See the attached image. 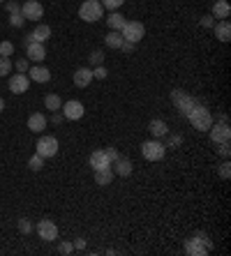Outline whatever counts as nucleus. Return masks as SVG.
Instances as JSON below:
<instances>
[{
  "mask_svg": "<svg viewBox=\"0 0 231 256\" xmlns=\"http://www.w3.org/2000/svg\"><path fill=\"white\" fill-rule=\"evenodd\" d=\"M213 30H215V37H218L222 44H227V42L231 40V23L229 19H220L215 26H213Z\"/></svg>",
  "mask_w": 231,
  "mask_h": 256,
  "instance_id": "15",
  "label": "nucleus"
},
{
  "mask_svg": "<svg viewBox=\"0 0 231 256\" xmlns=\"http://www.w3.org/2000/svg\"><path fill=\"white\" fill-rule=\"evenodd\" d=\"M58 252H60V254H72V252H74V243H60Z\"/></svg>",
  "mask_w": 231,
  "mask_h": 256,
  "instance_id": "42",
  "label": "nucleus"
},
{
  "mask_svg": "<svg viewBox=\"0 0 231 256\" xmlns=\"http://www.w3.org/2000/svg\"><path fill=\"white\" fill-rule=\"evenodd\" d=\"M171 102H173V106L180 111V115H187L192 108L199 104L190 93H185V90H180V88H176V90L171 93Z\"/></svg>",
  "mask_w": 231,
  "mask_h": 256,
  "instance_id": "5",
  "label": "nucleus"
},
{
  "mask_svg": "<svg viewBox=\"0 0 231 256\" xmlns=\"http://www.w3.org/2000/svg\"><path fill=\"white\" fill-rule=\"evenodd\" d=\"M12 53H14V44H12V42H0V55H7V58H9Z\"/></svg>",
  "mask_w": 231,
  "mask_h": 256,
  "instance_id": "32",
  "label": "nucleus"
},
{
  "mask_svg": "<svg viewBox=\"0 0 231 256\" xmlns=\"http://www.w3.org/2000/svg\"><path fill=\"white\" fill-rule=\"evenodd\" d=\"M134 49H137V44H134V42L123 40V44H120V51H125V53H134Z\"/></svg>",
  "mask_w": 231,
  "mask_h": 256,
  "instance_id": "41",
  "label": "nucleus"
},
{
  "mask_svg": "<svg viewBox=\"0 0 231 256\" xmlns=\"http://www.w3.org/2000/svg\"><path fill=\"white\" fill-rule=\"evenodd\" d=\"M229 14H231V5L227 0H218V2L213 5V16H215V19H229Z\"/></svg>",
  "mask_w": 231,
  "mask_h": 256,
  "instance_id": "22",
  "label": "nucleus"
},
{
  "mask_svg": "<svg viewBox=\"0 0 231 256\" xmlns=\"http://www.w3.org/2000/svg\"><path fill=\"white\" fill-rule=\"evenodd\" d=\"M19 231H21V233H30V231H33V224H30V219L21 217V219H19Z\"/></svg>",
  "mask_w": 231,
  "mask_h": 256,
  "instance_id": "38",
  "label": "nucleus"
},
{
  "mask_svg": "<svg viewBox=\"0 0 231 256\" xmlns=\"http://www.w3.org/2000/svg\"><path fill=\"white\" fill-rule=\"evenodd\" d=\"M185 118L190 120V125L197 129V132H208V129H211V125H213V113L204 106V104H197V106L192 108V111L185 115Z\"/></svg>",
  "mask_w": 231,
  "mask_h": 256,
  "instance_id": "1",
  "label": "nucleus"
},
{
  "mask_svg": "<svg viewBox=\"0 0 231 256\" xmlns=\"http://www.w3.org/2000/svg\"><path fill=\"white\" fill-rule=\"evenodd\" d=\"M106 76H109V72H106L104 65H97V67L92 69V79H99V81H104Z\"/></svg>",
  "mask_w": 231,
  "mask_h": 256,
  "instance_id": "31",
  "label": "nucleus"
},
{
  "mask_svg": "<svg viewBox=\"0 0 231 256\" xmlns=\"http://www.w3.org/2000/svg\"><path fill=\"white\" fill-rule=\"evenodd\" d=\"M35 148H37L35 153L40 157H44V159L56 157L58 155V139H56V136H40V141H37Z\"/></svg>",
  "mask_w": 231,
  "mask_h": 256,
  "instance_id": "7",
  "label": "nucleus"
},
{
  "mask_svg": "<svg viewBox=\"0 0 231 256\" xmlns=\"http://www.w3.org/2000/svg\"><path fill=\"white\" fill-rule=\"evenodd\" d=\"M215 146H218V148H215V150H218V155H222V157H225V159H227V157L231 155L229 141H227V143H215Z\"/></svg>",
  "mask_w": 231,
  "mask_h": 256,
  "instance_id": "37",
  "label": "nucleus"
},
{
  "mask_svg": "<svg viewBox=\"0 0 231 256\" xmlns=\"http://www.w3.org/2000/svg\"><path fill=\"white\" fill-rule=\"evenodd\" d=\"M92 83V67H79L74 72V86L77 88H88Z\"/></svg>",
  "mask_w": 231,
  "mask_h": 256,
  "instance_id": "16",
  "label": "nucleus"
},
{
  "mask_svg": "<svg viewBox=\"0 0 231 256\" xmlns=\"http://www.w3.org/2000/svg\"><path fill=\"white\" fill-rule=\"evenodd\" d=\"M74 250H86V240H83V238H77V240H74Z\"/></svg>",
  "mask_w": 231,
  "mask_h": 256,
  "instance_id": "45",
  "label": "nucleus"
},
{
  "mask_svg": "<svg viewBox=\"0 0 231 256\" xmlns=\"http://www.w3.org/2000/svg\"><path fill=\"white\" fill-rule=\"evenodd\" d=\"M229 175H231V164L222 162L220 164V178H222V180H229Z\"/></svg>",
  "mask_w": 231,
  "mask_h": 256,
  "instance_id": "36",
  "label": "nucleus"
},
{
  "mask_svg": "<svg viewBox=\"0 0 231 256\" xmlns=\"http://www.w3.org/2000/svg\"><path fill=\"white\" fill-rule=\"evenodd\" d=\"M30 37H33V42H42V44H44L46 40H51V28L44 26V23H40V26L30 33Z\"/></svg>",
  "mask_w": 231,
  "mask_h": 256,
  "instance_id": "23",
  "label": "nucleus"
},
{
  "mask_svg": "<svg viewBox=\"0 0 231 256\" xmlns=\"http://www.w3.org/2000/svg\"><path fill=\"white\" fill-rule=\"evenodd\" d=\"M88 62H90L92 67H97V65H102L104 62V51L102 49H95L90 55H88Z\"/></svg>",
  "mask_w": 231,
  "mask_h": 256,
  "instance_id": "27",
  "label": "nucleus"
},
{
  "mask_svg": "<svg viewBox=\"0 0 231 256\" xmlns=\"http://www.w3.org/2000/svg\"><path fill=\"white\" fill-rule=\"evenodd\" d=\"M28 129L35 132V134L44 132V129H46V115L44 113H33L30 118H28Z\"/></svg>",
  "mask_w": 231,
  "mask_h": 256,
  "instance_id": "19",
  "label": "nucleus"
},
{
  "mask_svg": "<svg viewBox=\"0 0 231 256\" xmlns=\"http://www.w3.org/2000/svg\"><path fill=\"white\" fill-rule=\"evenodd\" d=\"M166 136H169L166 148H176V146H180V143H183V136H180V134H166Z\"/></svg>",
  "mask_w": 231,
  "mask_h": 256,
  "instance_id": "34",
  "label": "nucleus"
},
{
  "mask_svg": "<svg viewBox=\"0 0 231 256\" xmlns=\"http://www.w3.org/2000/svg\"><path fill=\"white\" fill-rule=\"evenodd\" d=\"M2 111H5V100L0 97V113H2Z\"/></svg>",
  "mask_w": 231,
  "mask_h": 256,
  "instance_id": "46",
  "label": "nucleus"
},
{
  "mask_svg": "<svg viewBox=\"0 0 231 256\" xmlns=\"http://www.w3.org/2000/svg\"><path fill=\"white\" fill-rule=\"evenodd\" d=\"M88 164L92 166V171H99V169L111 166V162H109V157H106L104 150H95V153H90V159H88Z\"/></svg>",
  "mask_w": 231,
  "mask_h": 256,
  "instance_id": "17",
  "label": "nucleus"
},
{
  "mask_svg": "<svg viewBox=\"0 0 231 256\" xmlns=\"http://www.w3.org/2000/svg\"><path fill=\"white\" fill-rule=\"evenodd\" d=\"M106 23H109V28H111V30H120V28L125 26V16H123V14H118V12H111L109 16H106Z\"/></svg>",
  "mask_w": 231,
  "mask_h": 256,
  "instance_id": "26",
  "label": "nucleus"
},
{
  "mask_svg": "<svg viewBox=\"0 0 231 256\" xmlns=\"http://www.w3.org/2000/svg\"><path fill=\"white\" fill-rule=\"evenodd\" d=\"M120 35H123V40L139 44V42L144 40L146 28H144V23H141V21H125V26L120 28Z\"/></svg>",
  "mask_w": 231,
  "mask_h": 256,
  "instance_id": "6",
  "label": "nucleus"
},
{
  "mask_svg": "<svg viewBox=\"0 0 231 256\" xmlns=\"http://www.w3.org/2000/svg\"><path fill=\"white\" fill-rule=\"evenodd\" d=\"M208 136H211L213 143H227L231 139V129H229V122H222V120H213L211 129H208Z\"/></svg>",
  "mask_w": 231,
  "mask_h": 256,
  "instance_id": "8",
  "label": "nucleus"
},
{
  "mask_svg": "<svg viewBox=\"0 0 231 256\" xmlns=\"http://www.w3.org/2000/svg\"><path fill=\"white\" fill-rule=\"evenodd\" d=\"M211 250H213V240L206 233H197L194 238L185 240V254L190 256H206Z\"/></svg>",
  "mask_w": 231,
  "mask_h": 256,
  "instance_id": "2",
  "label": "nucleus"
},
{
  "mask_svg": "<svg viewBox=\"0 0 231 256\" xmlns=\"http://www.w3.org/2000/svg\"><path fill=\"white\" fill-rule=\"evenodd\" d=\"M111 169H113V173L116 175L127 178V175H132V162H130L127 157H118V159L111 164Z\"/></svg>",
  "mask_w": 231,
  "mask_h": 256,
  "instance_id": "18",
  "label": "nucleus"
},
{
  "mask_svg": "<svg viewBox=\"0 0 231 256\" xmlns=\"http://www.w3.org/2000/svg\"><path fill=\"white\" fill-rule=\"evenodd\" d=\"M23 23H26V19H23L21 14H9V26L12 28H21Z\"/></svg>",
  "mask_w": 231,
  "mask_h": 256,
  "instance_id": "33",
  "label": "nucleus"
},
{
  "mask_svg": "<svg viewBox=\"0 0 231 256\" xmlns=\"http://www.w3.org/2000/svg\"><path fill=\"white\" fill-rule=\"evenodd\" d=\"M21 16L26 21H40L42 16H44V7H42V2H37V0H26V2L21 5Z\"/></svg>",
  "mask_w": 231,
  "mask_h": 256,
  "instance_id": "9",
  "label": "nucleus"
},
{
  "mask_svg": "<svg viewBox=\"0 0 231 256\" xmlns=\"http://www.w3.org/2000/svg\"><path fill=\"white\" fill-rule=\"evenodd\" d=\"M28 86H30V79H28V74H9V81H7V88L12 90L14 95H23L28 90Z\"/></svg>",
  "mask_w": 231,
  "mask_h": 256,
  "instance_id": "12",
  "label": "nucleus"
},
{
  "mask_svg": "<svg viewBox=\"0 0 231 256\" xmlns=\"http://www.w3.org/2000/svg\"><path fill=\"white\" fill-rule=\"evenodd\" d=\"M164 155H166V146L159 139L141 143V157L148 159V162H159V159H164Z\"/></svg>",
  "mask_w": 231,
  "mask_h": 256,
  "instance_id": "4",
  "label": "nucleus"
},
{
  "mask_svg": "<svg viewBox=\"0 0 231 256\" xmlns=\"http://www.w3.org/2000/svg\"><path fill=\"white\" fill-rule=\"evenodd\" d=\"M60 108H63V118H65V120H81V118H83V113H86L83 104H81V102H77V100L65 102V104H63Z\"/></svg>",
  "mask_w": 231,
  "mask_h": 256,
  "instance_id": "10",
  "label": "nucleus"
},
{
  "mask_svg": "<svg viewBox=\"0 0 231 256\" xmlns=\"http://www.w3.org/2000/svg\"><path fill=\"white\" fill-rule=\"evenodd\" d=\"M26 74H28V79L35 81V83H49V81H51V72H49L44 65H33Z\"/></svg>",
  "mask_w": 231,
  "mask_h": 256,
  "instance_id": "14",
  "label": "nucleus"
},
{
  "mask_svg": "<svg viewBox=\"0 0 231 256\" xmlns=\"http://www.w3.org/2000/svg\"><path fill=\"white\" fill-rule=\"evenodd\" d=\"M104 153H106V157H109V162H116V159H118V157H120V153H118V150H116V148H106L104 150Z\"/></svg>",
  "mask_w": 231,
  "mask_h": 256,
  "instance_id": "43",
  "label": "nucleus"
},
{
  "mask_svg": "<svg viewBox=\"0 0 231 256\" xmlns=\"http://www.w3.org/2000/svg\"><path fill=\"white\" fill-rule=\"evenodd\" d=\"M26 58L30 62H42L46 58V49L42 42H30L26 47Z\"/></svg>",
  "mask_w": 231,
  "mask_h": 256,
  "instance_id": "13",
  "label": "nucleus"
},
{
  "mask_svg": "<svg viewBox=\"0 0 231 256\" xmlns=\"http://www.w3.org/2000/svg\"><path fill=\"white\" fill-rule=\"evenodd\" d=\"M99 2H102V7H106V9L116 12L118 7H123V2H125V0H99Z\"/></svg>",
  "mask_w": 231,
  "mask_h": 256,
  "instance_id": "30",
  "label": "nucleus"
},
{
  "mask_svg": "<svg viewBox=\"0 0 231 256\" xmlns=\"http://www.w3.org/2000/svg\"><path fill=\"white\" fill-rule=\"evenodd\" d=\"M44 106H46V111H51V113H53V111H60V106H63V100H60L56 93H49L44 97Z\"/></svg>",
  "mask_w": 231,
  "mask_h": 256,
  "instance_id": "24",
  "label": "nucleus"
},
{
  "mask_svg": "<svg viewBox=\"0 0 231 256\" xmlns=\"http://www.w3.org/2000/svg\"><path fill=\"white\" fill-rule=\"evenodd\" d=\"M113 169L111 166H106V169H99V171H95V182H97L99 187H106V185H111L113 182Z\"/></svg>",
  "mask_w": 231,
  "mask_h": 256,
  "instance_id": "21",
  "label": "nucleus"
},
{
  "mask_svg": "<svg viewBox=\"0 0 231 256\" xmlns=\"http://www.w3.org/2000/svg\"><path fill=\"white\" fill-rule=\"evenodd\" d=\"M5 9L9 14H21V5L19 2H14V0H5Z\"/></svg>",
  "mask_w": 231,
  "mask_h": 256,
  "instance_id": "35",
  "label": "nucleus"
},
{
  "mask_svg": "<svg viewBox=\"0 0 231 256\" xmlns=\"http://www.w3.org/2000/svg\"><path fill=\"white\" fill-rule=\"evenodd\" d=\"M28 166H30L33 171H40L42 166H44V157H40L37 153H35V155L30 157V159H28Z\"/></svg>",
  "mask_w": 231,
  "mask_h": 256,
  "instance_id": "29",
  "label": "nucleus"
},
{
  "mask_svg": "<svg viewBox=\"0 0 231 256\" xmlns=\"http://www.w3.org/2000/svg\"><path fill=\"white\" fill-rule=\"evenodd\" d=\"M148 132H151L153 139H162V136L169 134V127H166V122H164V120L155 118V120H151V125H148Z\"/></svg>",
  "mask_w": 231,
  "mask_h": 256,
  "instance_id": "20",
  "label": "nucleus"
},
{
  "mask_svg": "<svg viewBox=\"0 0 231 256\" xmlns=\"http://www.w3.org/2000/svg\"><path fill=\"white\" fill-rule=\"evenodd\" d=\"M213 19H215L213 14H206V16H201V21H199V23H201L204 28H213V26H215V21H213Z\"/></svg>",
  "mask_w": 231,
  "mask_h": 256,
  "instance_id": "40",
  "label": "nucleus"
},
{
  "mask_svg": "<svg viewBox=\"0 0 231 256\" xmlns=\"http://www.w3.org/2000/svg\"><path fill=\"white\" fill-rule=\"evenodd\" d=\"M35 231H37V236H40L42 240H46V243L58 240V226H56L51 219H42V222L35 226Z\"/></svg>",
  "mask_w": 231,
  "mask_h": 256,
  "instance_id": "11",
  "label": "nucleus"
},
{
  "mask_svg": "<svg viewBox=\"0 0 231 256\" xmlns=\"http://www.w3.org/2000/svg\"><path fill=\"white\" fill-rule=\"evenodd\" d=\"M12 74V60L7 55H0V76H9Z\"/></svg>",
  "mask_w": 231,
  "mask_h": 256,
  "instance_id": "28",
  "label": "nucleus"
},
{
  "mask_svg": "<svg viewBox=\"0 0 231 256\" xmlns=\"http://www.w3.org/2000/svg\"><path fill=\"white\" fill-rule=\"evenodd\" d=\"M0 2H5V0H0Z\"/></svg>",
  "mask_w": 231,
  "mask_h": 256,
  "instance_id": "47",
  "label": "nucleus"
},
{
  "mask_svg": "<svg viewBox=\"0 0 231 256\" xmlns=\"http://www.w3.org/2000/svg\"><path fill=\"white\" fill-rule=\"evenodd\" d=\"M104 40H106V47L109 49H120V44H123V35H120V30H109Z\"/></svg>",
  "mask_w": 231,
  "mask_h": 256,
  "instance_id": "25",
  "label": "nucleus"
},
{
  "mask_svg": "<svg viewBox=\"0 0 231 256\" xmlns=\"http://www.w3.org/2000/svg\"><path fill=\"white\" fill-rule=\"evenodd\" d=\"M28 58H19V60H16V65H14V67H16V72H21V74H26L28 72Z\"/></svg>",
  "mask_w": 231,
  "mask_h": 256,
  "instance_id": "39",
  "label": "nucleus"
},
{
  "mask_svg": "<svg viewBox=\"0 0 231 256\" xmlns=\"http://www.w3.org/2000/svg\"><path fill=\"white\" fill-rule=\"evenodd\" d=\"M104 16V7L99 0H83L79 7V19L86 21V23H95Z\"/></svg>",
  "mask_w": 231,
  "mask_h": 256,
  "instance_id": "3",
  "label": "nucleus"
},
{
  "mask_svg": "<svg viewBox=\"0 0 231 256\" xmlns=\"http://www.w3.org/2000/svg\"><path fill=\"white\" fill-rule=\"evenodd\" d=\"M63 120H65V118H63V113H58V111H53V115H51V122H53V125H60Z\"/></svg>",
  "mask_w": 231,
  "mask_h": 256,
  "instance_id": "44",
  "label": "nucleus"
}]
</instances>
